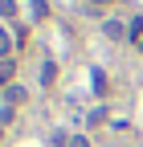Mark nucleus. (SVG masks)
Here are the masks:
<instances>
[{"label": "nucleus", "mask_w": 143, "mask_h": 147, "mask_svg": "<svg viewBox=\"0 0 143 147\" xmlns=\"http://www.w3.org/2000/svg\"><path fill=\"white\" fill-rule=\"evenodd\" d=\"M53 78H57V65L45 61V65H41V86H53Z\"/></svg>", "instance_id": "1"}, {"label": "nucleus", "mask_w": 143, "mask_h": 147, "mask_svg": "<svg viewBox=\"0 0 143 147\" xmlns=\"http://www.w3.org/2000/svg\"><path fill=\"white\" fill-rule=\"evenodd\" d=\"M0 82H12V57H0Z\"/></svg>", "instance_id": "2"}, {"label": "nucleus", "mask_w": 143, "mask_h": 147, "mask_svg": "<svg viewBox=\"0 0 143 147\" xmlns=\"http://www.w3.org/2000/svg\"><path fill=\"white\" fill-rule=\"evenodd\" d=\"M16 102H25V90L21 86H8V106H16Z\"/></svg>", "instance_id": "3"}, {"label": "nucleus", "mask_w": 143, "mask_h": 147, "mask_svg": "<svg viewBox=\"0 0 143 147\" xmlns=\"http://www.w3.org/2000/svg\"><path fill=\"white\" fill-rule=\"evenodd\" d=\"M29 12H33V16H49V4H45V0H33Z\"/></svg>", "instance_id": "4"}, {"label": "nucleus", "mask_w": 143, "mask_h": 147, "mask_svg": "<svg viewBox=\"0 0 143 147\" xmlns=\"http://www.w3.org/2000/svg\"><path fill=\"white\" fill-rule=\"evenodd\" d=\"M0 16H16V4H12V0H0Z\"/></svg>", "instance_id": "5"}, {"label": "nucleus", "mask_w": 143, "mask_h": 147, "mask_svg": "<svg viewBox=\"0 0 143 147\" xmlns=\"http://www.w3.org/2000/svg\"><path fill=\"white\" fill-rule=\"evenodd\" d=\"M8 49H12V45H8V33L0 29V57H8Z\"/></svg>", "instance_id": "6"}, {"label": "nucleus", "mask_w": 143, "mask_h": 147, "mask_svg": "<svg viewBox=\"0 0 143 147\" xmlns=\"http://www.w3.org/2000/svg\"><path fill=\"white\" fill-rule=\"evenodd\" d=\"M65 147H90V139H86V135H74V139H69Z\"/></svg>", "instance_id": "7"}, {"label": "nucleus", "mask_w": 143, "mask_h": 147, "mask_svg": "<svg viewBox=\"0 0 143 147\" xmlns=\"http://www.w3.org/2000/svg\"><path fill=\"white\" fill-rule=\"evenodd\" d=\"M94 4H106V0H94Z\"/></svg>", "instance_id": "8"}]
</instances>
